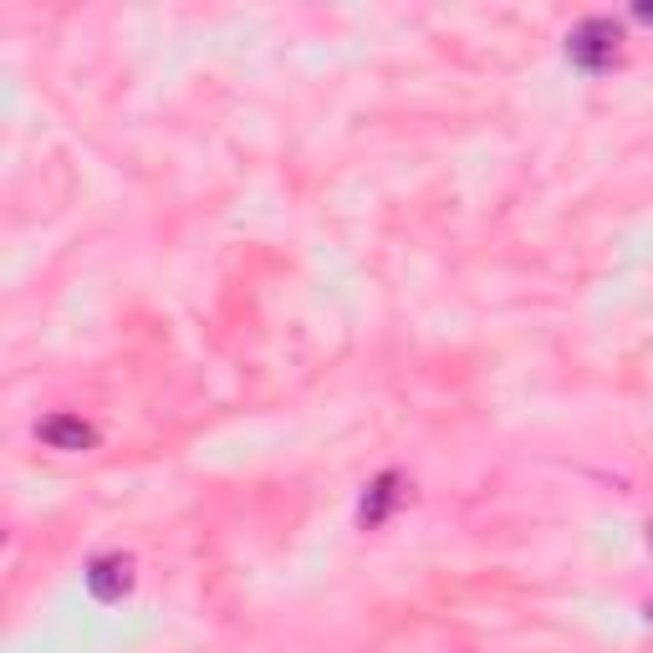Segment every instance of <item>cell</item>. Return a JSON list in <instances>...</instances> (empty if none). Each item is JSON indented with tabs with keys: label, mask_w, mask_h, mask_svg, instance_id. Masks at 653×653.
<instances>
[{
	"label": "cell",
	"mask_w": 653,
	"mask_h": 653,
	"mask_svg": "<svg viewBox=\"0 0 653 653\" xmlns=\"http://www.w3.org/2000/svg\"><path fill=\"white\" fill-rule=\"evenodd\" d=\"M617 41H623L617 21L587 16V21H577L572 26V37H566V62L582 67V72H607V67L617 62Z\"/></svg>",
	"instance_id": "6da1fadb"
},
{
	"label": "cell",
	"mask_w": 653,
	"mask_h": 653,
	"mask_svg": "<svg viewBox=\"0 0 653 653\" xmlns=\"http://www.w3.org/2000/svg\"><path fill=\"white\" fill-rule=\"evenodd\" d=\"M88 592L98 603H123L128 592H133V556H123V552L98 556L88 566Z\"/></svg>",
	"instance_id": "7a4b0ae2"
},
{
	"label": "cell",
	"mask_w": 653,
	"mask_h": 653,
	"mask_svg": "<svg viewBox=\"0 0 653 653\" xmlns=\"http://www.w3.org/2000/svg\"><path fill=\"white\" fill-rule=\"evenodd\" d=\"M37 440L47 444V450H62V454H88L92 444H98V429L82 424L77 414H51L37 424Z\"/></svg>",
	"instance_id": "3957f363"
},
{
	"label": "cell",
	"mask_w": 653,
	"mask_h": 653,
	"mask_svg": "<svg viewBox=\"0 0 653 653\" xmlns=\"http://www.w3.org/2000/svg\"><path fill=\"white\" fill-rule=\"evenodd\" d=\"M399 475H378L373 485H368V495H363V505H358V521H363V531H378L383 521H389V511L399 505Z\"/></svg>",
	"instance_id": "277c9868"
},
{
	"label": "cell",
	"mask_w": 653,
	"mask_h": 653,
	"mask_svg": "<svg viewBox=\"0 0 653 653\" xmlns=\"http://www.w3.org/2000/svg\"><path fill=\"white\" fill-rule=\"evenodd\" d=\"M633 16H639V21H649V26H653V6H649V0H639V6H633Z\"/></svg>",
	"instance_id": "5b68a950"
},
{
	"label": "cell",
	"mask_w": 653,
	"mask_h": 653,
	"mask_svg": "<svg viewBox=\"0 0 653 653\" xmlns=\"http://www.w3.org/2000/svg\"><path fill=\"white\" fill-rule=\"evenodd\" d=\"M643 613H649V623H653V597H649V607H643Z\"/></svg>",
	"instance_id": "8992f818"
},
{
	"label": "cell",
	"mask_w": 653,
	"mask_h": 653,
	"mask_svg": "<svg viewBox=\"0 0 653 653\" xmlns=\"http://www.w3.org/2000/svg\"><path fill=\"white\" fill-rule=\"evenodd\" d=\"M649 546H653V526H649Z\"/></svg>",
	"instance_id": "52a82bcc"
}]
</instances>
